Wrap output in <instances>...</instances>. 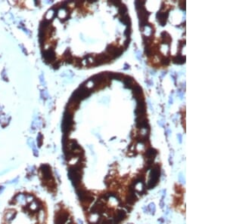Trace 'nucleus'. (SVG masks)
<instances>
[{"label": "nucleus", "mask_w": 227, "mask_h": 224, "mask_svg": "<svg viewBox=\"0 0 227 224\" xmlns=\"http://www.w3.org/2000/svg\"><path fill=\"white\" fill-rule=\"evenodd\" d=\"M158 18V20H159V23L162 25V26H164L165 23H166V20L168 17V14L167 13H158V15H157Z\"/></svg>", "instance_id": "obj_1"}, {"label": "nucleus", "mask_w": 227, "mask_h": 224, "mask_svg": "<svg viewBox=\"0 0 227 224\" xmlns=\"http://www.w3.org/2000/svg\"><path fill=\"white\" fill-rule=\"evenodd\" d=\"M184 60H183V57H181L179 55L176 56V57H175L174 58H173V62H174L175 64H181L184 63V62H185Z\"/></svg>", "instance_id": "obj_2"}, {"label": "nucleus", "mask_w": 227, "mask_h": 224, "mask_svg": "<svg viewBox=\"0 0 227 224\" xmlns=\"http://www.w3.org/2000/svg\"><path fill=\"white\" fill-rule=\"evenodd\" d=\"M121 20L123 21V23H125L126 25H129L130 23V18H129V16H128L127 14L123 15V17L121 18Z\"/></svg>", "instance_id": "obj_3"}]
</instances>
